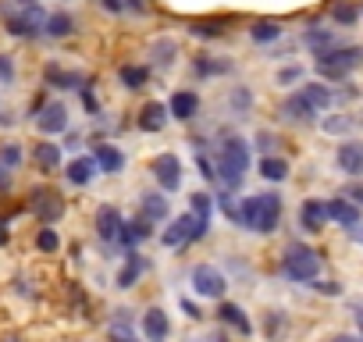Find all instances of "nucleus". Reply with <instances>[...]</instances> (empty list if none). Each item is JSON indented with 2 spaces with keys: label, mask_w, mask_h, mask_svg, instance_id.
<instances>
[{
  "label": "nucleus",
  "mask_w": 363,
  "mask_h": 342,
  "mask_svg": "<svg viewBox=\"0 0 363 342\" xmlns=\"http://www.w3.org/2000/svg\"><path fill=\"white\" fill-rule=\"evenodd\" d=\"M281 211H285V204L274 189L250 193L239 200V228H246L253 236H274L281 225Z\"/></svg>",
  "instance_id": "nucleus-1"
},
{
  "label": "nucleus",
  "mask_w": 363,
  "mask_h": 342,
  "mask_svg": "<svg viewBox=\"0 0 363 342\" xmlns=\"http://www.w3.org/2000/svg\"><path fill=\"white\" fill-rule=\"evenodd\" d=\"M250 150L253 146L242 136H235V132L221 136V143L214 150V171H218V182L225 189H232V193L242 189V182L250 175Z\"/></svg>",
  "instance_id": "nucleus-2"
},
{
  "label": "nucleus",
  "mask_w": 363,
  "mask_h": 342,
  "mask_svg": "<svg viewBox=\"0 0 363 342\" xmlns=\"http://www.w3.org/2000/svg\"><path fill=\"white\" fill-rule=\"evenodd\" d=\"M43 22H47L43 4H29V8L4 4V8H0V26H4V33L11 40H26V43L43 40Z\"/></svg>",
  "instance_id": "nucleus-3"
},
{
  "label": "nucleus",
  "mask_w": 363,
  "mask_h": 342,
  "mask_svg": "<svg viewBox=\"0 0 363 342\" xmlns=\"http://www.w3.org/2000/svg\"><path fill=\"white\" fill-rule=\"evenodd\" d=\"M363 65V47H331L324 54H313V72L320 82H345L356 68Z\"/></svg>",
  "instance_id": "nucleus-4"
},
{
  "label": "nucleus",
  "mask_w": 363,
  "mask_h": 342,
  "mask_svg": "<svg viewBox=\"0 0 363 342\" xmlns=\"http://www.w3.org/2000/svg\"><path fill=\"white\" fill-rule=\"evenodd\" d=\"M281 275L289 282H299V285L303 282H313L320 275V253L313 246H303V243L285 246V253H281Z\"/></svg>",
  "instance_id": "nucleus-5"
},
{
  "label": "nucleus",
  "mask_w": 363,
  "mask_h": 342,
  "mask_svg": "<svg viewBox=\"0 0 363 342\" xmlns=\"http://www.w3.org/2000/svg\"><path fill=\"white\" fill-rule=\"evenodd\" d=\"M150 175H153L157 189L171 197V193H178V189H182V182H186V167H182L178 153L164 150V153H157V157L150 160Z\"/></svg>",
  "instance_id": "nucleus-6"
},
{
  "label": "nucleus",
  "mask_w": 363,
  "mask_h": 342,
  "mask_svg": "<svg viewBox=\"0 0 363 342\" xmlns=\"http://www.w3.org/2000/svg\"><path fill=\"white\" fill-rule=\"evenodd\" d=\"M278 118H281L285 125L306 128V125H317V121H320V111L306 100L303 89H292V93H285V100L278 104Z\"/></svg>",
  "instance_id": "nucleus-7"
},
{
  "label": "nucleus",
  "mask_w": 363,
  "mask_h": 342,
  "mask_svg": "<svg viewBox=\"0 0 363 342\" xmlns=\"http://www.w3.org/2000/svg\"><path fill=\"white\" fill-rule=\"evenodd\" d=\"M29 214L40 225H54L65 214V197L57 189H50V186H33L29 189Z\"/></svg>",
  "instance_id": "nucleus-8"
},
{
  "label": "nucleus",
  "mask_w": 363,
  "mask_h": 342,
  "mask_svg": "<svg viewBox=\"0 0 363 342\" xmlns=\"http://www.w3.org/2000/svg\"><path fill=\"white\" fill-rule=\"evenodd\" d=\"M189 285L200 299H225V292H228V278L214 264H196L189 271Z\"/></svg>",
  "instance_id": "nucleus-9"
},
{
  "label": "nucleus",
  "mask_w": 363,
  "mask_h": 342,
  "mask_svg": "<svg viewBox=\"0 0 363 342\" xmlns=\"http://www.w3.org/2000/svg\"><path fill=\"white\" fill-rule=\"evenodd\" d=\"M33 125H36V132H40V136L57 139V136H65V132L72 128V114H68V107H65L61 100H47V104L36 111Z\"/></svg>",
  "instance_id": "nucleus-10"
},
{
  "label": "nucleus",
  "mask_w": 363,
  "mask_h": 342,
  "mask_svg": "<svg viewBox=\"0 0 363 342\" xmlns=\"http://www.w3.org/2000/svg\"><path fill=\"white\" fill-rule=\"evenodd\" d=\"M167 114H171V121H178V125L196 121V118L203 114V100H200V93L189 89V86L174 89V93L167 96Z\"/></svg>",
  "instance_id": "nucleus-11"
},
{
  "label": "nucleus",
  "mask_w": 363,
  "mask_h": 342,
  "mask_svg": "<svg viewBox=\"0 0 363 342\" xmlns=\"http://www.w3.org/2000/svg\"><path fill=\"white\" fill-rule=\"evenodd\" d=\"M89 79H86V72H79V68H65L61 61H47L43 65V86L47 89H57V93H65V89H82Z\"/></svg>",
  "instance_id": "nucleus-12"
},
{
  "label": "nucleus",
  "mask_w": 363,
  "mask_h": 342,
  "mask_svg": "<svg viewBox=\"0 0 363 342\" xmlns=\"http://www.w3.org/2000/svg\"><path fill=\"white\" fill-rule=\"evenodd\" d=\"M121 225H125V218H121V211H118L114 204H100V207L93 211V228H96V239H100L104 246H118Z\"/></svg>",
  "instance_id": "nucleus-13"
},
{
  "label": "nucleus",
  "mask_w": 363,
  "mask_h": 342,
  "mask_svg": "<svg viewBox=\"0 0 363 342\" xmlns=\"http://www.w3.org/2000/svg\"><path fill=\"white\" fill-rule=\"evenodd\" d=\"M93 160H96V167H100V175H125V167H128V157H125V150L118 146V143H107V139H96V146H93Z\"/></svg>",
  "instance_id": "nucleus-14"
},
{
  "label": "nucleus",
  "mask_w": 363,
  "mask_h": 342,
  "mask_svg": "<svg viewBox=\"0 0 363 342\" xmlns=\"http://www.w3.org/2000/svg\"><path fill=\"white\" fill-rule=\"evenodd\" d=\"M189 72H193V79L211 82V79L232 75V72H235V61H232V57H221V54H200V57H193Z\"/></svg>",
  "instance_id": "nucleus-15"
},
{
  "label": "nucleus",
  "mask_w": 363,
  "mask_h": 342,
  "mask_svg": "<svg viewBox=\"0 0 363 342\" xmlns=\"http://www.w3.org/2000/svg\"><path fill=\"white\" fill-rule=\"evenodd\" d=\"M335 167L349 179H363V143L359 139H342L335 150Z\"/></svg>",
  "instance_id": "nucleus-16"
},
{
  "label": "nucleus",
  "mask_w": 363,
  "mask_h": 342,
  "mask_svg": "<svg viewBox=\"0 0 363 342\" xmlns=\"http://www.w3.org/2000/svg\"><path fill=\"white\" fill-rule=\"evenodd\" d=\"M29 160L43 171V175H57L61 171V160H65V153H61V143H54V139H36L33 143V150H29Z\"/></svg>",
  "instance_id": "nucleus-17"
},
{
  "label": "nucleus",
  "mask_w": 363,
  "mask_h": 342,
  "mask_svg": "<svg viewBox=\"0 0 363 342\" xmlns=\"http://www.w3.org/2000/svg\"><path fill=\"white\" fill-rule=\"evenodd\" d=\"M96 175H100V167H96L93 153H79V157H72V160L65 164V179H68V186H75V189L93 186Z\"/></svg>",
  "instance_id": "nucleus-18"
},
{
  "label": "nucleus",
  "mask_w": 363,
  "mask_h": 342,
  "mask_svg": "<svg viewBox=\"0 0 363 342\" xmlns=\"http://www.w3.org/2000/svg\"><path fill=\"white\" fill-rule=\"evenodd\" d=\"M167 121H171V114H167V104H160V100H146V104L135 111V128L146 132V136L164 132Z\"/></svg>",
  "instance_id": "nucleus-19"
},
{
  "label": "nucleus",
  "mask_w": 363,
  "mask_h": 342,
  "mask_svg": "<svg viewBox=\"0 0 363 342\" xmlns=\"http://www.w3.org/2000/svg\"><path fill=\"white\" fill-rule=\"evenodd\" d=\"M232 15H214V18H193L189 22V36L203 40V43H214V40H225L232 33Z\"/></svg>",
  "instance_id": "nucleus-20"
},
{
  "label": "nucleus",
  "mask_w": 363,
  "mask_h": 342,
  "mask_svg": "<svg viewBox=\"0 0 363 342\" xmlns=\"http://www.w3.org/2000/svg\"><path fill=\"white\" fill-rule=\"evenodd\" d=\"M253 107H257V93H253L246 82H235V86H228V93H225V111H228L235 121L250 118V114H253Z\"/></svg>",
  "instance_id": "nucleus-21"
},
{
  "label": "nucleus",
  "mask_w": 363,
  "mask_h": 342,
  "mask_svg": "<svg viewBox=\"0 0 363 342\" xmlns=\"http://www.w3.org/2000/svg\"><path fill=\"white\" fill-rule=\"evenodd\" d=\"M146 65H150L153 72H167V68H174V65H178V43H174L171 36L153 40V43L146 47Z\"/></svg>",
  "instance_id": "nucleus-22"
},
{
  "label": "nucleus",
  "mask_w": 363,
  "mask_h": 342,
  "mask_svg": "<svg viewBox=\"0 0 363 342\" xmlns=\"http://www.w3.org/2000/svg\"><path fill=\"white\" fill-rule=\"evenodd\" d=\"M150 79H153V68H150L146 61H143V65H135V61L118 65V82H121L125 93H143V89L150 86Z\"/></svg>",
  "instance_id": "nucleus-23"
},
{
  "label": "nucleus",
  "mask_w": 363,
  "mask_h": 342,
  "mask_svg": "<svg viewBox=\"0 0 363 342\" xmlns=\"http://www.w3.org/2000/svg\"><path fill=\"white\" fill-rule=\"evenodd\" d=\"M167 214H171V200H167V193H160V189H146V193H139V218H146V221H167Z\"/></svg>",
  "instance_id": "nucleus-24"
},
{
  "label": "nucleus",
  "mask_w": 363,
  "mask_h": 342,
  "mask_svg": "<svg viewBox=\"0 0 363 342\" xmlns=\"http://www.w3.org/2000/svg\"><path fill=\"white\" fill-rule=\"evenodd\" d=\"M79 33V22H75V15L72 11H50L47 15V22H43V40H72Z\"/></svg>",
  "instance_id": "nucleus-25"
},
{
  "label": "nucleus",
  "mask_w": 363,
  "mask_h": 342,
  "mask_svg": "<svg viewBox=\"0 0 363 342\" xmlns=\"http://www.w3.org/2000/svg\"><path fill=\"white\" fill-rule=\"evenodd\" d=\"M324 225H328V200H317V197L303 200V207H299V228L317 236V232H324Z\"/></svg>",
  "instance_id": "nucleus-26"
},
{
  "label": "nucleus",
  "mask_w": 363,
  "mask_h": 342,
  "mask_svg": "<svg viewBox=\"0 0 363 342\" xmlns=\"http://www.w3.org/2000/svg\"><path fill=\"white\" fill-rule=\"evenodd\" d=\"M186 243H193V214H178V218H171V225L160 232V246L178 250V246H186Z\"/></svg>",
  "instance_id": "nucleus-27"
},
{
  "label": "nucleus",
  "mask_w": 363,
  "mask_h": 342,
  "mask_svg": "<svg viewBox=\"0 0 363 342\" xmlns=\"http://www.w3.org/2000/svg\"><path fill=\"white\" fill-rule=\"evenodd\" d=\"M257 175L264 179V182H289V175H292V164H289V157H281V153H267V157H260L257 160Z\"/></svg>",
  "instance_id": "nucleus-28"
},
{
  "label": "nucleus",
  "mask_w": 363,
  "mask_h": 342,
  "mask_svg": "<svg viewBox=\"0 0 363 342\" xmlns=\"http://www.w3.org/2000/svg\"><path fill=\"white\" fill-rule=\"evenodd\" d=\"M143 271H146V260H143L135 250H128V253H125V264H121V267H118V275H114V289L128 292V289L143 278Z\"/></svg>",
  "instance_id": "nucleus-29"
},
{
  "label": "nucleus",
  "mask_w": 363,
  "mask_h": 342,
  "mask_svg": "<svg viewBox=\"0 0 363 342\" xmlns=\"http://www.w3.org/2000/svg\"><path fill=\"white\" fill-rule=\"evenodd\" d=\"M150 236H153V221H146V218H132V221L121 225V232H118V246L135 250V246L146 243Z\"/></svg>",
  "instance_id": "nucleus-30"
},
{
  "label": "nucleus",
  "mask_w": 363,
  "mask_h": 342,
  "mask_svg": "<svg viewBox=\"0 0 363 342\" xmlns=\"http://www.w3.org/2000/svg\"><path fill=\"white\" fill-rule=\"evenodd\" d=\"M299 43H303V47H306L310 54H324V50L338 47V33H335V29H320V26H310V29H303Z\"/></svg>",
  "instance_id": "nucleus-31"
},
{
  "label": "nucleus",
  "mask_w": 363,
  "mask_h": 342,
  "mask_svg": "<svg viewBox=\"0 0 363 342\" xmlns=\"http://www.w3.org/2000/svg\"><path fill=\"white\" fill-rule=\"evenodd\" d=\"M143 335H146L150 342H164V338L171 335V321H167V314H164L160 307L143 310Z\"/></svg>",
  "instance_id": "nucleus-32"
},
{
  "label": "nucleus",
  "mask_w": 363,
  "mask_h": 342,
  "mask_svg": "<svg viewBox=\"0 0 363 342\" xmlns=\"http://www.w3.org/2000/svg\"><path fill=\"white\" fill-rule=\"evenodd\" d=\"M328 221H335L342 228H352V225H359V207L345 197H335V200H328Z\"/></svg>",
  "instance_id": "nucleus-33"
},
{
  "label": "nucleus",
  "mask_w": 363,
  "mask_h": 342,
  "mask_svg": "<svg viewBox=\"0 0 363 342\" xmlns=\"http://www.w3.org/2000/svg\"><path fill=\"white\" fill-rule=\"evenodd\" d=\"M359 15H363V8L356 4V0H331V8H328V18L342 29H352L359 22Z\"/></svg>",
  "instance_id": "nucleus-34"
},
{
  "label": "nucleus",
  "mask_w": 363,
  "mask_h": 342,
  "mask_svg": "<svg viewBox=\"0 0 363 342\" xmlns=\"http://www.w3.org/2000/svg\"><path fill=\"white\" fill-rule=\"evenodd\" d=\"M285 36V29H281V22H274V18H257L253 26H250V40L257 43V47H271V43H278Z\"/></svg>",
  "instance_id": "nucleus-35"
},
{
  "label": "nucleus",
  "mask_w": 363,
  "mask_h": 342,
  "mask_svg": "<svg viewBox=\"0 0 363 342\" xmlns=\"http://www.w3.org/2000/svg\"><path fill=\"white\" fill-rule=\"evenodd\" d=\"M218 317H221V324H225V328H235L239 335H253V321L246 317V310H242L239 303H221Z\"/></svg>",
  "instance_id": "nucleus-36"
},
{
  "label": "nucleus",
  "mask_w": 363,
  "mask_h": 342,
  "mask_svg": "<svg viewBox=\"0 0 363 342\" xmlns=\"http://www.w3.org/2000/svg\"><path fill=\"white\" fill-rule=\"evenodd\" d=\"M299 89L306 93V100H310V104H313V107H317L320 114L335 107V89H331L328 82H320V79H317V82H303Z\"/></svg>",
  "instance_id": "nucleus-37"
},
{
  "label": "nucleus",
  "mask_w": 363,
  "mask_h": 342,
  "mask_svg": "<svg viewBox=\"0 0 363 342\" xmlns=\"http://www.w3.org/2000/svg\"><path fill=\"white\" fill-rule=\"evenodd\" d=\"M285 331H289L285 310H267V314H264V335H267V342H281Z\"/></svg>",
  "instance_id": "nucleus-38"
},
{
  "label": "nucleus",
  "mask_w": 363,
  "mask_h": 342,
  "mask_svg": "<svg viewBox=\"0 0 363 342\" xmlns=\"http://www.w3.org/2000/svg\"><path fill=\"white\" fill-rule=\"evenodd\" d=\"M118 317L111 321V342H139V335L132 331V310H114Z\"/></svg>",
  "instance_id": "nucleus-39"
},
{
  "label": "nucleus",
  "mask_w": 363,
  "mask_h": 342,
  "mask_svg": "<svg viewBox=\"0 0 363 342\" xmlns=\"http://www.w3.org/2000/svg\"><path fill=\"white\" fill-rule=\"evenodd\" d=\"M22 160H26V150H22L18 139H0V164L11 167V171H18Z\"/></svg>",
  "instance_id": "nucleus-40"
},
{
  "label": "nucleus",
  "mask_w": 363,
  "mask_h": 342,
  "mask_svg": "<svg viewBox=\"0 0 363 342\" xmlns=\"http://www.w3.org/2000/svg\"><path fill=\"white\" fill-rule=\"evenodd\" d=\"M356 125H359V121H356L352 114H328V118L320 121V128H324L328 136H349Z\"/></svg>",
  "instance_id": "nucleus-41"
},
{
  "label": "nucleus",
  "mask_w": 363,
  "mask_h": 342,
  "mask_svg": "<svg viewBox=\"0 0 363 342\" xmlns=\"http://www.w3.org/2000/svg\"><path fill=\"white\" fill-rule=\"evenodd\" d=\"M36 250H40V253H47V257H54V253L61 250V236H57V228H54V225H43V228L36 232Z\"/></svg>",
  "instance_id": "nucleus-42"
},
{
  "label": "nucleus",
  "mask_w": 363,
  "mask_h": 342,
  "mask_svg": "<svg viewBox=\"0 0 363 342\" xmlns=\"http://www.w3.org/2000/svg\"><path fill=\"white\" fill-rule=\"evenodd\" d=\"M278 143H281V136L278 132H271V128H257L253 132V150H260V157H267V153H274L278 150Z\"/></svg>",
  "instance_id": "nucleus-43"
},
{
  "label": "nucleus",
  "mask_w": 363,
  "mask_h": 342,
  "mask_svg": "<svg viewBox=\"0 0 363 342\" xmlns=\"http://www.w3.org/2000/svg\"><path fill=\"white\" fill-rule=\"evenodd\" d=\"M303 65H281L278 72H274V86H281V89H292L296 82H303Z\"/></svg>",
  "instance_id": "nucleus-44"
},
{
  "label": "nucleus",
  "mask_w": 363,
  "mask_h": 342,
  "mask_svg": "<svg viewBox=\"0 0 363 342\" xmlns=\"http://www.w3.org/2000/svg\"><path fill=\"white\" fill-rule=\"evenodd\" d=\"M79 96H82V111H86V118H100L104 111H100V100H96V89H93V79L79 89Z\"/></svg>",
  "instance_id": "nucleus-45"
},
{
  "label": "nucleus",
  "mask_w": 363,
  "mask_h": 342,
  "mask_svg": "<svg viewBox=\"0 0 363 342\" xmlns=\"http://www.w3.org/2000/svg\"><path fill=\"white\" fill-rule=\"evenodd\" d=\"M189 211H193L196 218H211V211H214V197H211V193H200V189H196V193L189 197Z\"/></svg>",
  "instance_id": "nucleus-46"
},
{
  "label": "nucleus",
  "mask_w": 363,
  "mask_h": 342,
  "mask_svg": "<svg viewBox=\"0 0 363 342\" xmlns=\"http://www.w3.org/2000/svg\"><path fill=\"white\" fill-rule=\"evenodd\" d=\"M15 75H18L15 57L11 54H0V86H15Z\"/></svg>",
  "instance_id": "nucleus-47"
},
{
  "label": "nucleus",
  "mask_w": 363,
  "mask_h": 342,
  "mask_svg": "<svg viewBox=\"0 0 363 342\" xmlns=\"http://www.w3.org/2000/svg\"><path fill=\"white\" fill-rule=\"evenodd\" d=\"M125 11H132L139 18H150L157 8H153V0H125Z\"/></svg>",
  "instance_id": "nucleus-48"
},
{
  "label": "nucleus",
  "mask_w": 363,
  "mask_h": 342,
  "mask_svg": "<svg viewBox=\"0 0 363 342\" xmlns=\"http://www.w3.org/2000/svg\"><path fill=\"white\" fill-rule=\"evenodd\" d=\"M342 197H345V200H352L356 207H363V179H352V182L342 189Z\"/></svg>",
  "instance_id": "nucleus-49"
},
{
  "label": "nucleus",
  "mask_w": 363,
  "mask_h": 342,
  "mask_svg": "<svg viewBox=\"0 0 363 342\" xmlns=\"http://www.w3.org/2000/svg\"><path fill=\"white\" fill-rule=\"evenodd\" d=\"M11 189H15V171L0 164V197H8Z\"/></svg>",
  "instance_id": "nucleus-50"
},
{
  "label": "nucleus",
  "mask_w": 363,
  "mask_h": 342,
  "mask_svg": "<svg viewBox=\"0 0 363 342\" xmlns=\"http://www.w3.org/2000/svg\"><path fill=\"white\" fill-rule=\"evenodd\" d=\"M310 285H313L320 296H342V285H338V282H317V278H313Z\"/></svg>",
  "instance_id": "nucleus-51"
},
{
  "label": "nucleus",
  "mask_w": 363,
  "mask_h": 342,
  "mask_svg": "<svg viewBox=\"0 0 363 342\" xmlns=\"http://www.w3.org/2000/svg\"><path fill=\"white\" fill-rule=\"evenodd\" d=\"M104 15H125V0H96Z\"/></svg>",
  "instance_id": "nucleus-52"
},
{
  "label": "nucleus",
  "mask_w": 363,
  "mask_h": 342,
  "mask_svg": "<svg viewBox=\"0 0 363 342\" xmlns=\"http://www.w3.org/2000/svg\"><path fill=\"white\" fill-rule=\"evenodd\" d=\"M182 310H186V317H193V321H196V317H203V310H200L193 299H182Z\"/></svg>",
  "instance_id": "nucleus-53"
},
{
  "label": "nucleus",
  "mask_w": 363,
  "mask_h": 342,
  "mask_svg": "<svg viewBox=\"0 0 363 342\" xmlns=\"http://www.w3.org/2000/svg\"><path fill=\"white\" fill-rule=\"evenodd\" d=\"M345 232H349V239H352V243H359V246H363V225H352V228H345Z\"/></svg>",
  "instance_id": "nucleus-54"
},
{
  "label": "nucleus",
  "mask_w": 363,
  "mask_h": 342,
  "mask_svg": "<svg viewBox=\"0 0 363 342\" xmlns=\"http://www.w3.org/2000/svg\"><path fill=\"white\" fill-rule=\"evenodd\" d=\"M11 243V232H8V221L0 218V246H8Z\"/></svg>",
  "instance_id": "nucleus-55"
},
{
  "label": "nucleus",
  "mask_w": 363,
  "mask_h": 342,
  "mask_svg": "<svg viewBox=\"0 0 363 342\" xmlns=\"http://www.w3.org/2000/svg\"><path fill=\"white\" fill-rule=\"evenodd\" d=\"M352 317H356V324H359V338H363V307L352 303Z\"/></svg>",
  "instance_id": "nucleus-56"
},
{
  "label": "nucleus",
  "mask_w": 363,
  "mask_h": 342,
  "mask_svg": "<svg viewBox=\"0 0 363 342\" xmlns=\"http://www.w3.org/2000/svg\"><path fill=\"white\" fill-rule=\"evenodd\" d=\"M331 342H363V338H356V335H335Z\"/></svg>",
  "instance_id": "nucleus-57"
},
{
  "label": "nucleus",
  "mask_w": 363,
  "mask_h": 342,
  "mask_svg": "<svg viewBox=\"0 0 363 342\" xmlns=\"http://www.w3.org/2000/svg\"><path fill=\"white\" fill-rule=\"evenodd\" d=\"M4 342H22V338H4Z\"/></svg>",
  "instance_id": "nucleus-58"
}]
</instances>
